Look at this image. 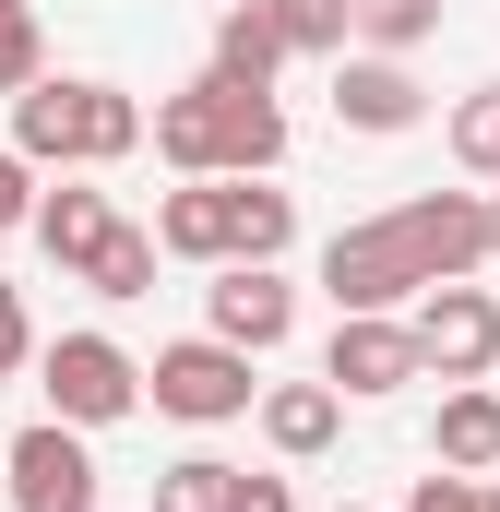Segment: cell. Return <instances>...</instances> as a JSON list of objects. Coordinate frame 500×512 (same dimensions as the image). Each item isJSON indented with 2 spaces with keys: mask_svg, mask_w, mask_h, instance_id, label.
<instances>
[{
  "mask_svg": "<svg viewBox=\"0 0 500 512\" xmlns=\"http://www.w3.org/2000/svg\"><path fill=\"white\" fill-rule=\"evenodd\" d=\"M405 334H417V382H489L500 370V298L477 274L417 286V298H405Z\"/></svg>",
  "mask_w": 500,
  "mask_h": 512,
  "instance_id": "cell-1",
  "label": "cell"
},
{
  "mask_svg": "<svg viewBox=\"0 0 500 512\" xmlns=\"http://www.w3.org/2000/svg\"><path fill=\"white\" fill-rule=\"evenodd\" d=\"M36 370H48V417L60 429H120L143 405V358L120 334H60V346H36Z\"/></svg>",
  "mask_w": 500,
  "mask_h": 512,
  "instance_id": "cell-2",
  "label": "cell"
},
{
  "mask_svg": "<svg viewBox=\"0 0 500 512\" xmlns=\"http://www.w3.org/2000/svg\"><path fill=\"white\" fill-rule=\"evenodd\" d=\"M250 358L239 346H215V334H179V346H155V370H143V405L155 417H191V429H227L250 417Z\"/></svg>",
  "mask_w": 500,
  "mask_h": 512,
  "instance_id": "cell-3",
  "label": "cell"
},
{
  "mask_svg": "<svg viewBox=\"0 0 500 512\" xmlns=\"http://www.w3.org/2000/svg\"><path fill=\"white\" fill-rule=\"evenodd\" d=\"M322 382L346 393V405H381V393H405V382H417V334H405V310H334Z\"/></svg>",
  "mask_w": 500,
  "mask_h": 512,
  "instance_id": "cell-4",
  "label": "cell"
},
{
  "mask_svg": "<svg viewBox=\"0 0 500 512\" xmlns=\"http://www.w3.org/2000/svg\"><path fill=\"white\" fill-rule=\"evenodd\" d=\"M203 322H215V346L274 358V346L298 334V286H286L274 262H215V286H203Z\"/></svg>",
  "mask_w": 500,
  "mask_h": 512,
  "instance_id": "cell-5",
  "label": "cell"
},
{
  "mask_svg": "<svg viewBox=\"0 0 500 512\" xmlns=\"http://www.w3.org/2000/svg\"><path fill=\"white\" fill-rule=\"evenodd\" d=\"M322 286H334V310H405L429 274L405 262L393 215H370V227H334V239H322Z\"/></svg>",
  "mask_w": 500,
  "mask_h": 512,
  "instance_id": "cell-6",
  "label": "cell"
},
{
  "mask_svg": "<svg viewBox=\"0 0 500 512\" xmlns=\"http://www.w3.org/2000/svg\"><path fill=\"white\" fill-rule=\"evenodd\" d=\"M393 239H405V262L429 286H453V274L489 262V203L477 191H417V203H393Z\"/></svg>",
  "mask_w": 500,
  "mask_h": 512,
  "instance_id": "cell-7",
  "label": "cell"
},
{
  "mask_svg": "<svg viewBox=\"0 0 500 512\" xmlns=\"http://www.w3.org/2000/svg\"><path fill=\"white\" fill-rule=\"evenodd\" d=\"M96 453H84V429H60V417H36L24 441H12V512H96Z\"/></svg>",
  "mask_w": 500,
  "mask_h": 512,
  "instance_id": "cell-8",
  "label": "cell"
},
{
  "mask_svg": "<svg viewBox=\"0 0 500 512\" xmlns=\"http://www.w3.org/2000/svg\"><path fill=\"white\" fill-rule=\"evenodd\" d=\"M334 120L370 131V143H393V131L429 120V84H417L405 60H381V48H346V60H334Z\"/></svg>",
  "mask_w": 500,
  "mask_h": 512,
  "instance_id": "cell-9",
  "label": "cell"
},
{
  "mask_svg": "<svg viewBox=\"0 0 500 512\" xmlns=\"http://www.w3.org/2000/svg\"><path fill=\"white\" fill-rule=\"evenodd\" d=\"M24 227H36V251L60 262V274H84V262H96V239L120 227V203H108L84 167H60V191H36V215H24Z\"/></svg>",
  "mask_w": 500,
  "mask_h": 512,
  "instance_id": "cell-10",
  "label": "cell"
},
{
  "mask_svg": "<svg viewBox=\"0 0 500 512\" xmlns=\"http://www.w3.org/2000/svg\"><path fill=\"white\" fill-rule=\"evenodd\" d=\"M203 84H215V72H203ZM274 167H286V108L215 84V179H274Z\"/></svg>",
  "mask_w": 500,
  "mask_h": 512,
  "instance_id": "cell-11",
  "label": "cell"
},
{
  "mask_svg": "<svg viewBox=\"0 0 500 512\" xmlns=\"http://www.w3.org/2000/svg\"><path fill=\"white\" fill-rule=\"evenodd\" d=\"M250 417H262V441H274L286 465H310V453H334L346 393H334V382H262V393H250Z\"/></svg>",
  "mask_w": 500,
  "mask_h": 512,
  "instance_id": "cell-12",
  "label": "cell"
},
{
  "mask_svg": "<svg viewBox=\"0 0 500 512\" xmlns=\"http://www.w3.org/2000/svg\"><path fill=\"white\" fill-rule=\"evenodd\" d=\"M155 251H167V262H227V179L155 191Z\"/></svg>",
  "mask_w": 500,
  "mask_h": 512,
  "instance_id": "cell-13",
  "label": "cell"
},
{
  "mask_svg": "<svg viewBox=\"0 0 500 512\" xmlns=\"http://www.w3.org/2000/svg\"><path fill=\"white\" fill-rule=\"evenodd\" d=\"M274 72H286V36L262 24V0H215V84L274 96Z\"/></svg>",
  "mask_w": 500,
  "mask_h": 512,
  "instance_id": "cell-14",
  "label": "cell"
},
{
  "mask_svg": "<svg viewBox=\"0 0 500 512\" xmlns=\"http://www.w3.org/2000/svg\"><path fill=\"white\" fill-rule=\"evenodd\" d=\"M429 453H441L453 477H489V465H500V393H489V382H453V393H441Z\"/></svg>",
  "mask_w": 500,
  "mask_h": 512,
  "instance_id": "cell-15",
  "label": "cell"
},
{
  "mask_svg": "<svg viewBox=\"0 0 500 512\" xmlns=\"http://www.w3.org/2000/svg\"><path fill=\"white\" fill-rule=\"evenodd\" d=\"M131 143H143V108H131L120 84H84L72 72V167H120Z\"/></svg>",
  "mask_w": 500,
  "mask_h": 512,
  "instance_id": "cell-16",
  "label": "cell"
},
{
  "mask_svg": "<svg viewBox=\"0 0 500 512\" xmlns=\"http://www.w3.org/2000/svg\"><path fill=\"white\" fill-rule=\"evenodd\" d=\"M298 239V203L274 179H227V262H286Z\"/></svg>",
  "mask_w": 500,
  "mask_h": 512,
  "instance_id": "cell-17",
  "label": "cell"
},
{
  "mask_svg": "<svg viewBox=\"0 0 500 512\" xmlns=\"http://www.w3.org/2000/svg\"><path fill=\"white\" fill-rule=\"evenodd\" d=\"M12 155H24V167H72V72H60V84L36 72V84L12 96Z\"/></svg>",
  "mask_w": 500,
  "mask_h": 512,
  "instance_id": "cell-18",
  "label": "cell"
},
{
  "mask_svg": "<svg viewBox=\"0 0 500 512\" xmlns=\"http://www.w3.org/2000/svg\"><path fill=\"white\" fill-rule=\"evenodd\" d=\"M429 36H441V0H346V48L405 60V48H429Z\"/></svg>",
  "mask_w": 500,
  "mask_h": 512,
  "instance_id": "cell-19",
  "label": "cell"
},
{
  "mask_svg": "<svg viewBox=\"0 0 500 512\" xmlns=\"http://www.w3.org/2000/svg\"><path fill=\"white\" fill-rule=\"evenodd\" d=\"M155 262H167V251H155V227H131V215H120V227L96 239V262H84V286H96V298H143Z\"/></svg>",
  "mask_w": 500,
  "mask_h": 512,
  "instance_id": "cell-20",
  "label": "cell"
},
{
  "mask_svg": "<svg viewBox=\"0 0 500 512\" xmlns=\"http://www.w3.org/2000/svg\"><path fill=\"white\" fill-rule=\"evenodd\" d=\"M262 24L286 36V60H346V0H262Z\"/></svg>",
  "mask_w": 500,
  "mask_h": 512,
  "instance_id": "cell-21",
  "label": "cell"
},
{
  "mask_svg": "<svg viewBox=\"0 0 500 512\" xmlns=\"http://www.w3.org/2000/svg\"><path fill=\"white\" fill-rule=\"evenodd\" d=\"M441 143H453V167H465V179H500V84H477V96H453V120H441Z\"/></svg>",
  "mask_w": 500,
  "mask_h": 512,
  "instance_id": "cell-22",
  "label": "cell"
},
{
  "mask_svg": "<svg viewBox=\"0 0 500 512\" xmlns=\"http://www.w3.org/2000/svg\"><path fill=\"white\" fill-rule=\"evenodd\" d=\"M48 72V24H36V0H0V96H24Z\"/></svg>",
  "mask_w": 500,
  "mask_h": 512,
  "instance_id": "cell-23",
  "label": "cell"
},
{
  "mask_svg": "<svg viewBox=\"0 0 500 512\" xmlns=\"http://www.w3.org/2000/svg\"><path fill=\"white\" fill-rule=\"evenodd\" d=\"M227 477H239V465H215V453H179V465L155 477V512H227Z\"/></svg>",
  "mask_w": 500,
  "mask_h": 512,
  "instance_id": "cell-24",
  "label": "cell"
},
{
  "mask_svg": "<svg viewBox=\"0 0 500 512\" xmlns=\"http://www.w3.org/2000/svg\"><path fill=\"white\" fill-rule=\"evenodd\" d=\"M24 358H36V322H24V286H12V274H0V382H12V370H24Z\"/></svg>",
  "mask_w": 500,
  "mask_h": 512,
  "instance_id": "cell-25",
  "label": "cell"
},
{
  "mask_svg": "<svg viewBox=\"0 0 500 512\" xmlns=\"http://www.w3.org/2000/svg\"><path fill=\"white\" fill-rule=\"evenodd\" d=\"M24 215H36V167H24V155H12V143H0V239H12V227H24Z\"/></svg>",
  "mask_w": 500,
  "mask_h": 512,
  "instance_id": "cell-26",
  "label": "cell"
},
{
  "mask_svg": "<svg viewBox=\"0 0 500 512\" xmlns=\"http://www.w3.org/2000/svg\"><path fill=\"white\" fill-rule=\"evenodd\" d=\"M405 512H477V477H453V465H441V477H417V489H405Z\"/></svg>",
  "mask_w": 500,
  "mask_h": 512,
  "instance_id": "cell-27",
  "label": "cell"
},
{
  "mask_svg": "<svg viewBox=\"0 0 500 512\" xmlns=\"http://www.w3.org/2000/svg\"><path fill=\"white\" fill-rule=\"evenodd\" d=\"M227 512H298V489H286V477H250V465H239V477H227Z\"/></svg>",
  "mask_w": 500,
  "mask_h": 512,
  "instance_id": "cell-28",
  "label": "cell"
},
{
  "mask_svg": "<svg viewBox=\"0 0 500 512\" xmlns=\"http://www.w3.org/2000/svg\"><path fill=\"white\" fill-rule=\"evenodd\" d=\"M477 203H489V262H500V179H489V191H477Z\"/></svg>",
  "mask_w": 500,
  "mask_h": 512,
  "instance_id": "cell-29",
  "label": "cell"
},
{
  "mask_svg": "<svg viewBox=\"0 0 500 512\" xmlns=\"http://www.w3.org/2000/svg\"><path fill=\"white\" fill-rule=\"evenodd\" d=\"M477 512H500V489H489V477H477Z\"/></svg>",
  "mask_w": 500,
  "mask_h": 512,
  "instance_id": "cell-30",
  "label": "cell"
},
{
  "mask_svg": "<svg viewBox=\"0 0 500 512\" xmlns=\"http://www.w3.org/2000/svg\"><path fill=\"white\" fill-rule=\"evenodd\" d=\"M346 512H358V501H346Z\"/></svg>",
  "mask_w": 500,
  "mask_h": 512,
  "instance_id": "cell-31",
  "label": "cell"
}]
</instances>
